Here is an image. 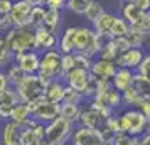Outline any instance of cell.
<instances>
[{"mask_svg":"<svg viewBox=\"0 0 150 145\" xmlns=\"http://www.w3.org/2000/svg\"><path fill=\"white\" fill-rule=\"evenodd\" d=\"M21 125H17L12 120H7L0 127V144L2 145H21Z\"/></svg>","mask_w":150,"mask_h":145,"instance_id":"16","label":"cell"},{"mask_svg":"<svg viewBox=\"0 0 150 145\" xmlns=\"http://www.w3.org/2000/svg\"><path fill=\"white\" fill-rule=\"evenodd\" d=\"M74 61H76V68H81L89 71L91 68V62H93V57H89L86 54H81V52H74Z\"/></svg>","mask_w":150,"mask_h":145,"instance_id":"40","label":"cell"},{"mask_svg":"<svg viewBox=\"0 0 150 145\" xmlns=\"http://www.w3.org/2000/svg\"><path fill=\"white\" fill-rule=\"evenodd\" d=\"M116 19V14H111V12H103L93 24V30H95L98 35H110V30H111V25Z\"/></svg>","mask_w":150,"mask_h":145,"instance_id":"21","label":"cell"},{"mask_svg":"<svg viewBox=\"0 0 150 145\" xmlns=\"http://www.w3.org/2000/svg\"><path fill=\"white\" fill-rule=\"evenodd\" d=\"M83 100H84V96H83L79 91L73 90V88H69V86H66V90H64V98H62V103H81Z\"/></svg>","mask_w":150,"mask_h":145,"instance_id":"38","label":"cell"},{"mask_svg":"<svg viewBox=\"0 0 150 145\" xmlns=\"http://www.w3.org/2000/svg\"><path fill=\"white\" fill-rule=\"evenodd\" d=\"M46 79H42L39 74H25V78L15 86V93L19 96L21 103H32L44 98L46 90Z\"/></svg>","mask_w":150,"mask_h":145,"instance_id":"2","label":"cell"},{"mask_svg":"<svg viewBox=\"0 0 150 145\" xmlns=\"http://www.w3.org/2000/svg\"><path fill=\"white\" fill-rule=\"evenodd\" d=\"M7 88H10L8 78H7V74H5V71L0 69V91H5Z\"/></svg>","mask_w":150,"mask_h":145,"instance_id":"49","label":"cell"},{"mask_svg":"<svg viewBox=\"0 0 150 145\" xmlns=\"http://www.w3.org/2000/svg\"><path fill=\"white\" fill-rule=\"evenodd\" d=\"M12 59H14V54L8 49L5 35H0V66H8Z\"/></svg>","mask_w":150,"mask_h":145,"instance_id":"36","label":"cell"},{"mask_svg":"<svg viewBox=\"0 0 150 145\" xmlns=\"http://www.w3.org/2000/svg\"><path fill=\"white\" fill-rule=\"evenodd\" d=\"M14 0H0V19H5L12 8Z\"/></svg>","mask_w":150,"mask_h":145,"instance_id":"45","label":"cell"},{"mask_svg":"<svg viewBox=\"0 0 150 145\" xmlns=\"http://www.w3.org/2000/svg\"><path fill=\"white\" fill-rule=\"evenodd\" d=\"M74 34H76V27H66L64 32L61 34V37L57 39V46H59V51L62 54L74 52Z\"/></svg>","mask_w":150,"mask_h":145,"instance_id":"24","label":"cell"},{"mask_svg":"<svg viewBox=\"0 0 150 145\" xmlns=\"http://www.w3.org/2000/svg\"><path fill=\"white\" fill-rule=\"evenodd\" d=\"M130 2L133 5H137L142 12H149L150 10V0H130Z\"/></svg>","mask_w":150,"mask_h":145,"instance_id":"48","label":"cell"},{"mask_svg":"<svg viewBox=\"0 0 150 145\" xmlns=\"http://www.w3.org/2000/svg\"><path fill=\"white\" fill-rule=\"evenodd\" d=\"M57 47V34H52L42 27H35L34 32V51L42 52L47 49H56Z\"/></svg>","mask_w":150,"mask_h":145,"instance_id":"15","label":"cell"},{"mask_svg":"<svg viewBox=\"0 0 150 145\" xmlns=\"http://www.w3.org/2000/svg\"><path fill=\"white\" fill-rule=\"evenodd\" d=\"M130 140L132 137L127 133H115L110 140V145H130Z\"/></svg>","mask_w":150,"mask_h":145,"instance_id":"42","label":"cell"},{"mask_svg":"<svg viewBox=\"0 0 150 145\" xmlns=\"http://www.w3.org/2000/svg\"><path fill=\"white\" fill-rule=\"evenodd\" d=\"M59 25H61V10L46 7V12H44V19H42L41 27L46 29V30H49V32H52V34H57Z\"/></svg>","mask_w":150,"mask_h":145,"instance_id":"20","label":"cell"},{"mask_svg":"<svg viewBox=\"0 0 150 145\" xmlns=\"http://www.w3.org/2000/svg\"><path fill=\"white\" fill-rule=\"evenodd\" d=\"M5 74H7V78H8V83H10V86H17V84L21 83L22 79L25 78V73L22 71L15 62H12V64H8V68H7V71H5Z\"/></svg>","mask_w":150,"mask_h":145,"instance_id":"29","label":"cell"},{"mask_svg":"<svg viewBox=\"0 0 150 145\" xmlns=\"http://www.w3.org/2000/svg\"><path fill=\"white\" fill-rule=\"evenodd\" d=\"M133 69H128V68H116L115 74L111 78V86L118 90L120 93H123L125 90H128L132 86V81H133Z\"/></svg>","mask_w":150,"mask_h":145,"instance_id":"18","label":"cell"},{"mask_svg":"<svg viewBox=\"0 0 150 145\" xmlns=\"http://www.w3.org/2000/svg\"><path fill=\"white\" fill-rule=\"evenodd\" d=\"M120 133H127L130 137H140L149 128V120L143 117L138 108H128L118 117Z\"/></svg>","mask_w":150,"mask_h":145,"instance_id":"3","label":"cell"},{"mask_svg":"<svg viewBox=\"0 0 150 145\" xmlns=\"http://www.w3.org/2000/svg\"><path fill=\"white\" fill-rule=\"evenodd\" d=\"M61 59H62V52L59 49H47L41 52V59H39V69L37 74L46 79H57L62 76V68H61Z\"/></svg>","mask_w":150,"mask_h":145,"instance_id":"4","label":"cell"},{"mask_svg":"<svg viewBox=\"0 0 150 145\" xmlns=\"http://www.w3.org/2000/svg\"><path fill=\"white\" fill-rule=\"evenodd\" d=\"M46 7L47 8H56V10H61L66 7V0H46Z\"/></svg>","mask_w":150,"mask_h":145,"instance_id":"47","label":"cell"},{"mask_svg":"<svg viewBox=\"0 0 150 145\" xmlns=\"http://www.w3.org/2000/svg\"><path fill=\"white\" fill-rule=\"evenodd\" d=\"M122 37H125V41L128 42V46L130 47H142L143 46V42H145V35H142L138 30H135V29H128V32L125 35H122Z\"/></svg>","mask_w":150,"mask_h":145,"instance_id":"32","label":"cell"},{"mask_svg":"<svg viewBox=\"0 0 150 145\" xmlns=\"http://www.w3.org/2000/svg\"><path fill=\"white\" fill-rule=\"evenodd\" d=\"M69 138H71V145H100L103 142L101 133L88 127H79L76 130L73 128Z\"/></svg>","mask_w":150,"mask_h":145,"instance_id":"10","label":"cell"},{"mask_svg":"<svg viewBox=\"0 0 150 145\" xmlns=\"http://www.w3.org/2000/svg\"><path fill=\"white\" fill-rule=\"evenodd\" d=\"M74 125L69 123L68 120L62 117L54 118L52 122L44 125V140L49 145H57V144H66V140L71 137Z\"/></svg>","mask_w":150,"mask_h":145,"instance_id":"5","label":"cell"},{"mask_svg":"<svg viewBox=\"0 0 150 145\" xmlns=\"http://www.w3.org/2000/svg\"><path fill=\"white\" fill-rule=\"evenodd\" d=\"M132 88L138 93L140 98H150V79L149 78H145V76H142V74H138V73H135L133 81H132Z\"/></svg>","mask_w":150,"mask_h":145,"instance_id":"26","label":"cell"},{"mask_svg":"<svg viewBox=\"0 0 150 145\" xmlns=\"http://www.w3.org/2000/svg\"><path fill=\"white\" fill-rule=\"evenodd\" d=\"M32 125H30V127H21V137H19L21 145H34L37 140H42V138L37 137V133H35V130H34Z\"/></svg>","mask_w":150,"mask_h":145,"instance_id":"28","label":"cell"},{"mask_svg":"<svg viewBox=\"0 0 150 145\" xmlns=\"http://www.w3.org/2000/svg\"><path fill=\"white\" fill-rule=\"evenodd\" d=\"M100 145H110V144H108V142H101Z\"/></svg>","mask_w":150,"mask_h":145,"instance_id":"51","label":"cell"},{"mask_svg":"<svg viewBox=\"0 0 150 145\" xmlns=\"http://www.w3.org/2000/svg\"><path fill=\"white\" fill-rule=\"evenodd\" d=\"M78 123L81 125V127H88V128H93V130L103 132L106 128V118L103 117V115H100L98 111L91 110L89 106H86V108H83Z\"/></svg>","mask_w":150,"mask_h":145,"instance_id":"14","label":"cell"},{"mask_svg":"<svg viewBox=\"0 0 150 145\" xmlns=\"http://www.w3.org/2000/svg\"><path fill=\"white\" fill-rule=\"evenodd\" d=\"M100 51L98 35L93 27H76L74 34V52H81L89 57H96Z\"/></svg>","mask_w":150,"mask_h":145,"instance_id":"6","label":"cell"},{"mask_svg":"<svg viewBox=\"0 0 150 145\" xmlns=\"http://www.w3.org/2000/svg\"><path fill=\"white\" fill-rule=\"evenodd\" d=\"M116 62L108 61V59H101V57H93L91 68H89V74L95 76L100 81H111V78L116 71Z\"/></svg>","mask_w":150,"mask_h":145,"instance_id":"11","label":"cell"},{"mask_svg":"<svg viewBox=\"0 0 150 145\" xmlns=\"http://www.w3.org/2000/svg\"><path fill=\"white\" fill-rule=\"evenodd\" d=\"M19 103V96L15 90L7 88L5 91H0V105H17Z\"/></svg>","mask_w":150,"mask_h":145,"instance_id":"39","label":"cell"},{"mask_svg":"<svg viewBox=\"0 0 150 145\" xmlns=\"http://www.w3.org/2000/svg\"><path fill=\"white\" fill-rule=\"evenodd\" d=\"M34 5H30L25 0H14L12 8L8 12V25L10 27H21V25H29V15Z\"/></svg>","mask_w":150,"mask_h":145,"instance_id":"8","label":"cell"},{"mask_svg":"<svg viewBox=\"0 0 150 145\" xmlns=\"http://www.w3.org/2000/svg\"><path fill=\"white\" fill-rule=\"evenodd\" d=\"M149 12H150V10H149Z\"/></svg>","mask_w":150,"mask_h":145,"instance_id":"54","label":"cell"},{"mask_svg":"<svg viewBox=\"0 0 150 145\" xmlns=\"http://www.w3.org/2000/svg\"><path fill=\"white\" fill-rule=\"evenodd\" d=\"M34 145H49V144L46 142V140H44V138H42V140H37V142H35Z\"/></svg>","mask_w":150,"mask_h":145,"instance_id":"50","label":"cell"},{"mask_svg":"<svg viewBox=\"0 0 150 145\" xmlns=\"http://www.w3.org/2000/svg\"><path fill=\"white\" fill-rule=\"evenodd\" d=\"M147 132H149V133H150V122H149V128H147Z\"/></svg>","mask_w":150,"mask_h":145,"instance_id":"52","label":"cell"},{"mask_svg":"<svg viewBox=\"0 0 150 145\" xmlns=\"http://www.w3.org/2000/svg\"><path fill=\"white\" fill-rule=\"evenodd\" d=\"M137 73L150 79V56L149 54H145V57H143V61L140 62V66H138V71H137Z\"/></svg>","mask_w":150,"mask_h":145,"instance_id":"43","label":"cell"},{"mask_svg":"<svg viewBox=\"0 0 150 145\" xmlns=\"http://www.w3.org/2000/svg\"><path fill=\"white\" fill-rule=\"evenodd\" d=\"M105 12V8H103V5L98 2V0H93L91 4H89V7L86 8V12H84V17H86V21L88 22H95L100 15Z\"/></svg>","mask_w":150,"mask_h":145,"instance_id":"35","label":"cell"},{"mask_svg":"<svg viewBox=\"0 0 150 145\" xmlns=\"http://www.w3.org/2000/svg\"><path fill=\"white\" fill-rule=\"evenodd\" d=\"M89 71H86V69H81V68H73L69 69V71H66V73H62L61 79L64 81V84L66 86H69V88H73V90L79 91V93H84V90H86V86H88V81H89Z\"/></svg>","mask_w":150,"mask_h":145,"instance_id":"9","label":"cell"},{"mask_svg":"<svg viewBox=\"0 0 150 145\" xmlns=\"http://www.w3.org/2000/svg\"><path fill=\"white\" fill-rule=\"evenodd\" d=\"M142 14H143L142 10L137 7V5H133L130 0H122V4H120V15L128 22L130 25H133L142 17Z\"/></svg>","mask_w":150,"mask_h":145,"instance_id":"22","label":"cell"},{"mask_svg":"<svg viewBox=\"0 0 150 145\" xmlns=\"http://www.w3.org/2000/svg\"><path fill=\"white\" fill-rule=\"evenodd\" d=\"M118 54H120V51L116 49L115 42H113V39L110 37L108 41L105 42L101 46V49H100V52H98V56L96 57H101V59H108V61H115L116 57H118Z\"/></svg>","mask_w":150,"mask_h":145,"instance_id":"27","label":"cell"},{"mask_svg":"<svg viewBox=\"0 0 150 145\" xmlns=\"http://www.w3.org/2000/svg\"><path fill=\"white\" fill-rule=\"evenodd\" d=\"M39 59H41V52H37V51H34V49L14 56V62L25 73V74H37Z\"/></svg>","mask_w":150,"mask_h":145,"instance_id":"13","label":"cell"},{"mask_svg":"<svg viewBox=\"0 0 150 145\" xmlns=\"http://www.w3.org/2000/svg\"><path fill=\"white\" fill-rule=\"evenodd\" d=\"M149 56H150V52H149Z\"/></svg>","mask_w":150,"mask_h":145,"instance_id":"53","label":"cell"},{"mask_svg":"<svg viewBox=\"0 0 150 145\" xmlns=\"http://www.w3.org/2000/svg\"><path fill=\"white\" fill-rule=\"evenodd\" d=\"M12 108L14 105H0V120H10V115H12Z\"/></svg>","mask_w":150,"mask_h":145,"instance_id":"46","label":"cell"},{"mask_svg":"<svg viewBox=\"0 0 150 145\" xmlns=\"http://www.w3.org/2000/svg\"><path fill=\"white\" fill-rule=\"evenodd\" d=\"M64 90H66V84L61 78L57 79H51L46 83V90H44V100L52 101V103H62V98H64Z\"/></svg>","mask_w":150,"mask_h":145,"instance_id":"17","label":"cell"},{"mask_svg":"<svg viewBox=\"0 0 150 145\" xmlns=\"http://www.w3.org/2000/svg\"><path fill=\"white\" fill-rule=\"evenodd\" d=\"M83 106L78 103H61V110H59V117L68 120L69 123H78L79 117H81Z\"/></svg>","mask_w":150,"mask_h":145,"instance_id":"23","label":"cell"},{"mask_svg":"<svg viewBox=\"0 0 150 145\" xmlns=\"http://www.w3.org/2000/svg\"><path fill=\"white\" fill-rule=\"evenodd\" d=\"M130 27L138 30V32L142 35H145V37H149L150 35V12H143L142 17H140L133 25H130Z\"/></svg>","mask_w":150,"mask_h":145,"instance_id":"31","label":"cell"},{"mask_svg":"<svg viewBox=\"0 0 150 145\" xmlns=\"http://www.w3.org/2000/svg\"><path fill=\"white\" fill-rule=\"evenodd\" d=\"M34 32L32 25H21V27H10L5 30V41L8 49L14 56L34 49Z\"/></svg>","mask_w":150,"mask_h":145,"instance_id":"1","label":"cell"},{"mask_svg":"<svg viewBox=\"0 0 150 145\" xmlns=\"http://www.w3.org/2000/svg\"><path fill=\"white\" fill-rule=\"evenodd\" d=\"M145 57V51L142 47H128L123 52L118 54V57L115 59L118 68H128V69H138L140 62Z\"/></svg>","mask_w":150,"mask_h":145,"instance_id":"12","label":"cell"},{"mask_svg":"<svg viewBox=\"0 0 150 145\" xmlns=\"http://www.w3.org/2000/svg\"><path fill=\"white\" fill-rule=\"evenodd\" d=\"M93 0H66V8L73 14H79L83 15L86 12V8L89 7Z\"/></svg>","mask_w":150,"mask_h":145,"instance_id":"33","label":"cell"},{"mask_svg":"<svg viewBox=\"0 0 150 145\" xmlns=\"http://www.w3.org/2000/svg\"><path fill=\"white\" fill-rule=\"evenodd\" d=\"M122 98H123V103H127V105H130L132 108H137V105L140 103V100L142 98L138 96V93H137L132 86H130L128 90H125L122 93Z\"/></svg>","mask_w":150,"mask_h":145,"instance_id":"37","label":"cell"},{"mask_svg":"<svg viewBox=\"0 0 150 145\" xmlns=\"http://www.w3.org/2000/svg\"><path fill=\"white\" fill-rule=\"evenodd\" d=\"M44 12H46V7L44 5H34L32 10H30V15H29V25L32 27H41L42 19H44Z\"/></svg>","mask_w":150,"mask_h":145,"instance_id":"34","label":"cell"},{"mask_svg":"<svg viewBox=\"0 0 150 145\" xmlns=\"http://www.w3.org/2000/svg\"><path fill=\"white\" fill-rule=\"evenodd\" d=\"M137 108L142 111L143 117L150 122V98H142V100H140V103L137 105Z\"/></svg>","mask_w":150,"mask_h":145,"instance_id":"44","label":"cell"},{"mask_svg":"<svg viewBox=\"0 0 150 145\" xmlns=\"http://www.w3.org/2000/svg\"><path fill=\"white\" fill-rule=\"evenodd\" d=\"M29 118H32V113H30V108H29L27 103H19L14 105V108H12V115H10V120L15 122L17 125H24L27 122Z\"/></svg>","mask_w":150,"mask_h":145,"instance_id":"25","label":"cell"},{"mask_svg":"<svg viewBox=\"0 0 150 145\" xmlns=\"http://www.w3.org/2000/svg\"><path fill=\"white\" fill-rule=\"evenodd\" d=\"M93 100H96V101H100V103L110 106L111 110H116V108L123 103L122 93H120L118 90H115L113 86H110L106 91H103V93H100V95H96Z\"/></svg>","mask_w":150,"mask_h":145,"instance_id":"19","label":"cell"},{"mask_svg":"<svg viewBox=\"0 0 150 145\" xmlns=\"http://www.w3.org/2000/svg\"><path fill=\"white\" fill-rule=\"evenodd\" d=\"M61 68H62V73H66V71H69V69L76 68L74 52H68V54H62V59H61Z\"/></svg>","mask_w":150,"mask_h":145,"instance_id":"41","label":"cell"},{"mask_svg":"<svg viewBox=\"0 0 150 145\" xmlns=\"http://www.w3.org/2000/svg\"><path fill=\"white\" fill-rule=\"evenodd\" d=\"M27 105L30 108L32 118L35 122H41L44 125L59 117L61 103H52V101H47V100L42 98V100H37V101H32V103H27Z\"/></svg>","mask_w":150,"mask_h":145,"instance_id":"7","label":"cell"},{"mask_svg":"<svg viewBox=\"0 0 150 145\" xmlns=\"http://www.w3.org/2000/svg\"><path fill=\"white\" fill-rule=\"evenodd\" d=\"M130 29V24L125 19H123L122 15H116L115 22H113V25H111V30H110V37H122L128 32Z\"/></svg>","mask_w":150,"mask_h":145,"instance_id":"30","label":"cell"}]
</instances>
